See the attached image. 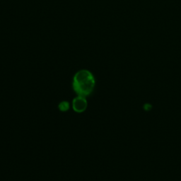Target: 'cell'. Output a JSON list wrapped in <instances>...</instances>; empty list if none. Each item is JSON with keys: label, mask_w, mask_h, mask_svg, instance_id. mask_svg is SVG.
Wrapping results in <instances>:
<instances>
[{"label": "cell", "mask_w": 181, "mask_h": 181, "mask_svg": "<svg viewBox=\"0 0 181 181\" xmlns=\"http://www.w3.org/2000/svg\"><path fill=\"white\" fill-rule=\"evenodd\" d=\"M95 79L93 73L88 69L79 70L73 76L72 87L78 95L89 96L93 91Z\"/></svg>", "instance_id": "6da1fadb"}, {"label": "cell", "mask_w": 181, "mask_h": 181, "mask_svg": "<svg viewBox=\"0 0 181 181\" xmlns=\"http://www.w3.org/2000/svg\"><path fill=\"white\" fill-rule=\"evenodd\" d=\"M69 103L67 101H62L58 105V108L62 112H66L69 109Z\"/></svg>", "instance_id": "3957f363"}, {"label": "cell", "mask_w": 181, "mask_h": 181, "mask_svg": "<svg viewBox=\"0 0 181 181\" xmlns=\"http://www.w3.org/2000/svg\"><path fill=\"white\" fill-rule=\"evenodd\" d=\"M88 106V103L85 97L78 95L74 98L72 101V108L76 113H82L85 111Z\"/></svg>", "instance_id": "7a4b0ae2"}, {"label": "cell", "mask_w": 181, "mask_h": 181, "mask_svg": "<svg viewBox=\"0 0 181 181\" xmlns=\"http://www.w3.org/2000/svg\"><path fill=\"white\" fill-rule=\"evenodd\" d=\"M144 108L145 110H149L151 108V105L150 104H145L144 106Z\"/></svg>", "instance_id": "277c9868"}]
</instances>
